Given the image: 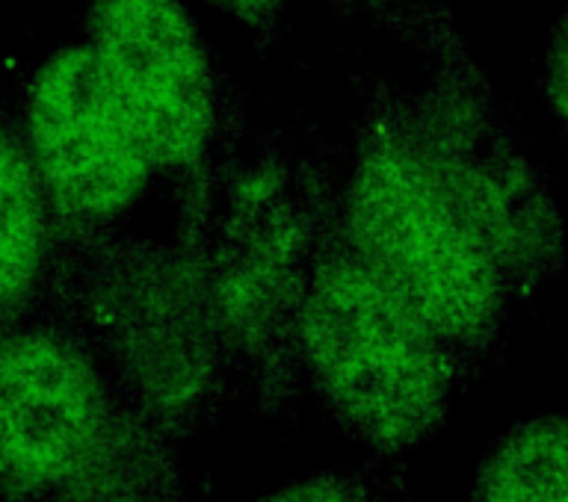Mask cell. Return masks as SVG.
<instances>
[{
    "label": "cell",
    "instance_id": "6da1fadb",
    "mask_svg": "<svg viewBox=\"0 0 568 502\" xmlns=\"http://www.w3.org/2000/svg\"><path fill=\"white\" fill-rule=\"evenodd\" d=\"M113 372L122 399L163 432H186L234 372L213 301L204 230H115L57 257L42 301Z\"/></svg>",
    "mask_w": 568,
    "mask_h": 502
},
{
    "label": "cell",
    "instance_id": "7a4b0ae2",
    "mask_svg": "<svg viewBox=\"0 0 568 502\" xmlns=\"http://www.w3.org/2000/svg\"><path fill=\"white\" fill-rule=\"evenodd\" d=\"M335 175L291 133H246L204 225L213 301L234 372L282 414L300 397V319Z\"/></svg>",
    "mask_w": 568,
    "mask_h": 502
},
{
    "label": "cell",
    "instance_id": "3957f363",
    "mask_svg": "<svg viewBox=\"0 0 568 502\" xmlns=\"http://www.w3.org/2000/svg\"><path fill=\"white\" fill-rule=\"evenodd\" d=\"M337 219L355 252L426 319L462 363L504 322L515 284L390 113L379 74L358 80L349 172Z\"/></svg>",
    "mask_w": 568,
    "mask_h": 502
},
{
    "label": "cell",
    "instance_id": "277c9868",
    "mask_svg": "<svg viewBox=\"0 0 568 502\" xmlns=\"http://www.w3.org/2000/svg\"><path fill=\"white\" fill-rule=\"evenodd\" d=\"M300 361L335 423L371 450L403 452L444 423L459 363L355 252L337 219V198L302 305Z\"/></svg>",
    "mask_w": 568,
    "mask_h": 502
},
{
    "label": "cell",
    "instance_id": "5b68a950",
    "mask_svg": "<svg viewBox=\"0 0 568 502\" xmlns=\"http://www.w3.org/2000/svg\"><path fill=\"white\" fill-rule=\"evenodd\" d=\"M87 44L131 115L175 222L204 230L246 113L181 0H87Z\"/></svg>",
    "mask_w": 568,
    "mask_h": 502
},
{
    "label": "cell",
    "instance_id": "8992f818",
    "mask_svg": "<svg viewBox=\"0 0 568 502\" xmlns=\"http://www.w3.org/2000/svg\"><path fill=\"white\" fill-rule=\"evenodd\" d=\"M21 127L51 204L57 257L131 225L158 172L87 39L36 65Z\"/></svg>",
    "mask_w": 568,
    "mask_h": 502
},
{
    "label": "cell",
    "instance_id": "52a82bcc",
    "mask_svg": "<svg viewBox=\"0 0 568 502\" xmlns=\"http://www.w3.org/2000/svg\"><path fill=\"white\" fill-rule=\"evenodd\" d=\"M92 346L51 310L0 326V494L51 502L124 414Z\"/></svg>",
    "mask_w": 568,
    "mask_h": 502
},
{
    "label": "cell",
    "instance_id": "ba28073f",
    "mask_svg": "<svg viewBox=\"0 0 568 502\" xmlns=\"http://www.w3.org/2000/svg\"><path fill=\"white\" fill-rule=\"evenodd\" d=\"M57 264V230L24 127L0 110V326L42 308Z\"/></svg>",
    "mask_w": 568,
    "mask_h": 502
},
{
    "label": "cell",
    "instance_id": "9c48e42d",
    "mask_svg": "<svg viewBox=\"0 0 568 502\" xmlns=\"http://www.w3.org/2000/svg\"><path fill=\"white\" fill-rule=\"evenodd\" d=\"M51 502H181L166 432L128 406L104 447Z\"/></svg>",
    "mask_w": 568,
    "mask_h": 502
},
{
    "label": "cell",
    "instance_id": "30bf717a",
    "mask_svg": "<svg viewBox=\"0 0 568 502\" xmlns=\"http://www.w3.org/2000/svg\"><path fill=\"white\" fill-rule=\"evenodd\" d=\"M477 502H568V417L506 434L479 473Z\"/></svg>",
    "mask_w": 568,
    "mask_h": 502
},
{
    "label": "cell",
    "instance_id": "8fae6325",
    "mask_svg": "<svg viewBox=\"0 0 568 502\" xmlns=\"http://www.w3.org/2000/svg\"><path fill=\"white\" fill-rule=\"evenodd\" d=\"M341 12L364 18L412 48L417 60L450 51L459 33L447 18L442 0H332Z\"/></svg>",
    "mask_w": 568,
    "mask_h": 502
},
{
    "label": "cell",
    "instance_id": "7c38bea8",
    "mask_svg": "<svg viewBox=\"0 0 568 502\" xmlns=\"http://www.w3.org/2000/svg\"><path fill=\"white\" fill-rule=\"evenodd\" d=\"M261 502H385L379 491L341 473H317L266 494Z\"/></svg>",
    "mask_w": 568,
    "mask_h": 502
},
{
    "label": "cell",
    "instance_id": "4fadbf2b",
    "mask_svg": "<svg viewBox=\"0 0 568 502\" xmlns=\"http://www.w3.org/2000/svg\"><path fill=\"white\" fill-rule=\"evenodd\" d=\"M207 3L231 21H237L255 39L257 48H273L282 35L287 0H207Z\"/></svg>",
    "mask_w": 568,
    "mask_h": 502
},
{
    "label": "cell",
    "instance_id": "5bb4252c",
    "mask_svg": "<svg viewBox=\"0 0 568 502\" xmlns=\"http://www.w3.org/2000/svg\"><path fill=\"white\" fill-rule=\"evenodd\" d=\"M545 80H548L550 104L568 127V12L550 35L548 62H545Z\"/></svg>",
    "mask_w": 568,
    "mask_h": 502
}]
</instances>
